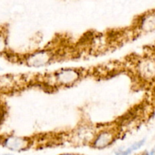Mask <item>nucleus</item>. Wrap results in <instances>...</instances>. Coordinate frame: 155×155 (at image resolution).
<instances>
[{"label":"nucleus","mask_w":155,"mask_h":155,"mask_svg":"<svg viewBox=\"0 0 155 155\" xmlns=\"http://www.w3.org/2000/svg\"><path fill=\"white\" fill-rule=\"evenodd\" d=\"M81 77V71L76 68H67L54 72L50 78H51L54 86L67 87L76 84Z\"/></svg>","instance_id":"obj_1"},{"label":"nucleus","mask_w":155,"mask_h":155,"mask_svg":"<svg viewBox=\"0 0 155 155\" xmlns=\"http://www.w3.org/2000/svg\"><path fill=\"white\" fill-rule=\"evenodd\" d=\"M54 59L53 51L47 48L36 50L26 55L24 64L29 68H41L48 66Z\"/></svg>","instance_id":"obj_2"},{"label":"nucleus","mask_w":155,"mask_h":155,"mask_svg":"<svg viewBox=\"0 0 155 155\" xmlns=\"http://www.w3.org/2000/svg\"><path fill=\"white\" fill-rule=\"evenodd\" d=\"M117 136V130L114 127L104 128L96 133L91 145L97 149H103L111 145L115 142Z\"/></svg>","instance_id":"obj_3"},{"label":"nucleus","mask_w":155,"mask_h":155,"mask_svg":"<svg viewBox=\"0 0 155 155\" xmlns=\"http://www.w3.org/2000/svg\"><path fill=\"white\" fill-rule=\"evenodd\" d=\"M2 144L10 151H24L30 148L32 145V141L30 138L11 135L3 138Z\"/></svg>","instance_id":"obj_4"},{"label":"nucleus","mask_w":155,"mask_h":155,"mask_svg":"<svg viewBox=\"0 0 155 155\" xmlns=\"http://www.w3.org/2000/svg\"><path fill=\"white\" fill-rule=\"evenodd\" d=\"M136 72L139 77L145 81H154L155 59L146 58L139 60L136 65Z\"/></svg>","instance_id":"obj_5"},{"label":"nucleus","mask_w":155,"mask_h":155,"mask_svg":"<svg viewBox=\"0 0 155 155\" xmlns=\"http://www.w3.org/2000/svg\"><path fill=\"white\" fill-rule=\"evenodd\" d=\"M95 133L93 129L91 127H81L74 133V139H77V142L80 143H86V142H90L92 143L94 137H95Z\"/></svg>","instance_id":"obj_6"},{"label":"nucleus","mask_w":155,"mask_h":155,"mask_svg":"<svg viewBox=\"0 0 155 155\" xmlns=\"http://www.w3.org/2000/svg\"><path fill=\"white\" fill-rule=\"evenodd\" d=\"M138 28L139 31L148 33L155 30V12L147 14L139 20Z\"/></svg>","instance_id":"obj_7"},{"label":"nucleus","mask_w":155,"mask_h":155,"mask_svg":"<svg viewBox=\"0 0 155 155\" xmlns=\"http://www.w3.org/2000/svg\"><path fill=\"white\" fill-rule=\"evenodd\" d=\"M16 85L15 77L11 75L0 76V90H12Z\"/></svg>","instance_id":"obj_8"},{"label":"nucleus","mask_w":155,"mask_h":155,"mask_svg":"<svg viewBox=\"0 0 155 155\" xmlns=\"http://www.w3.org/2000/svg\"><path fill=\"white\" fill-rule=\"evenodd\" d=\"M145 143V139H142V140L133 143L130 147H129L127 149H118L117 151L115 152L116 155H130L131 154L133 151H137V150L140 149Z\"/></svg>","instance_id":"obj_9"},{"label":"nucleus","mask_w":155,"mask_h":155,"mask_svg":"<svg viewBox=\"0 0 155 155\" xmlns=\"http://www.w3.org/2000/svg\"><path fill=\"white\" fill-rule=\"evenodd\" d=\"M7 51V36L5 33L0 31V54H5Z\"/></svg>","instance_id":"obj_10"},{"label":"nucleus","mask_w":155,"mask_h":155,"mask_svg":"<svg viewBox=\"0 0 155 155\" xmlns=\"http://www.w3.org/2000/svg\"><path fill=\"white\" fill-rule=\"evenodd\" d=\"M148 155H155V150H152V151L148 154Z\"/></svg>","instance_id":"obj_11"},{"label":"nucleus","mask_w":155,"mask_h":155,"mask_svg":"<svg viewBox=\"0 0 155 155\" xmlns=\"http://www.w3.org/2000/svg\"><path fill=\"white\" fill-rule=\"evenodd\" d=\"M61 155H75L74 154H61Z\"/></svg>","instance_id":"obj_12"},{"label":"nucleus","mask_w":155,"mask_h":155,"mask_svg":"<svg viewBox=\"0 0 155 155\" xmlns=\"http://www.w3.org/2000/svg\"><path fill=\"white\" fill-rule=\"evenodd\" d=\"M3 155H12V154H3Z\"/></svg>","instance_id":"obj_13"},{"label":"nucleus","mask_w":155,"mask_h":155,"mask_svg":"<svg viewBox=\"0 0 155 155\" xmlns=\"http://www.w3.org/2000/svg\"><path fill=\"white\" fill-rule=\"evenodd\" d=\"M0 70H1V68H0Z\"/></svg>","instance_id":"obj_14"}]
</instances>
